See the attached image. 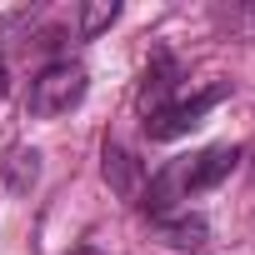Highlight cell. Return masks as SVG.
I'll use <instances>...</instances> for the list:
<instances>
[{
    "mask_svg": "<svg viewBox=\"0 0 255 255\" xmlns=\"http://www.w3.org/2000/svg\"><path fill=\"white\" fill-rule=\"evenodd\" d=\"M235 160H240V145H210V150H200V155L170 160L165 170H155V175L145 180L140 205L150 210V220H155V215H170L175 200H190V195L220 185V180L235 170Z\"/></svg>",
    "mask_w": 255,
    "mask_h": 255,
    "instance_id": "cell-1",
    "label": "cell"
},
{
    "mask_svg": "<svg viewBox=\"0 0 255 255\" xmlns=\"http://www.w3.org/2000/svg\"><path fill=\"white\" fill-rule=\"evenodd\" d=\"M85 90H90V75H85L80 60H50V65L35 70V80L25 90V110L35 120H55V115L75 110L85 100Z\"/></svg>",
    "mask_w": 255,
    "mask_h": 255,
    "instance_id": "cell-2",
    "label": "cell"
},
{
    "mask_svg": "<svg viewBox=\"0 0 255 255\" xmlns=\"http://www.w3.org/2000/svg\"><path fill=\"white\" fill-rule=\"evenodd\" d=\"M225 95H230L225 85H205L200 95H175V100L145 110V135H150V140H180V135H190Z\"/></svg>",
    "mask_w": 255,
    "mask_h": 255,
    "instance_id": "cell-3",
    "label": "cell"
},
{
    "mask_svg": "<svg viewBox=\"0 0 255 255\" xmlns=\"http://www.w3.org/2000/svg\"><path fill=\"white\" fill-rule=\"evenodd\" d=\"M150 230H155V240L170 245V250H205V245H210V220H205V215H190V210L155 215Z\"/></svg>",
    "mask_w": 255,
    "mask_h": 255,
    "instance_id": "cell-4",
    "label": "cell"
},
{
    "mask_svg": "<svg viewBox=\"0 0 255 255\" xmlns=\"http://www.w3.org/2000/svg\"><path fill=\"white\" fill-rule=\"evenodd\" d=\"M175 95H180V65H175L170 50H155V60H150V70H145V85H140V105L155 110V105H165V100H175Z\"/></svg>",
    "mask_w": 255,
    "mask_h": 255,
    "instance_id": "cell-5",
    "label": "cell"
},
{
    "mask_svg": "<svg viewBox=\"0 0 255 255\" xmlns=\"http://www.w3.org/2000/svg\"><path fill=\"white\" fill-rule=\"evenodd\" d=\"M105 180H110L125 200H140V180H145V170H140V160H135L130 150L105 145Z\"/></svg>",
    "mask_w": 255,
    "mask_h": 255,
    "instance_id": "cell-6",
    "label": "cell"
},
{
    "mask_svg": "<svg viewBox=\"0 0 255 255\" xmlns=\"http://www.w3.org/2000/svg\"><path fill=\"white\" fill-rule=\"evenodd\" d=\"M35 180H40V155H35V150H15V155L5 160V185H10L15 195H25Z\"/></svg>",
    "mask_w": 255,
    "mask_h": 255,
    "instance_id": "cell-7",
    "label": "cell"
},
{
    "mask_svg": "<svg viewBox=\"0 0 255 255\" xmlns=\"http://www.w3.org/2000/svg\"><path fill=\"white\" fill-rule=\"evenodd\" d=\"M120 15V5L115 0H105V5H80V40H95L110 20Z\"/></svg>",
    "mask_w": 255,
    "mask_h": 255,
    "instance_id": "cell-8",
    "label": "cell"
},
{
    "mask_svg": "<svg viewBox=\"0 0 255 255\" xmlns=\"http://www.w3.org/2000/svg\"><path fill=\"white\" fill-rule=\"evenodd\" d=\"M75 255H95V250H75Z\"/></svg>",
    "mask_w": 255,
    "mask_h": 255,
    "instance_id": "cell-9",
    "label": "cell"
}]
</instances>
